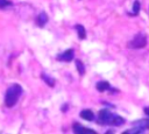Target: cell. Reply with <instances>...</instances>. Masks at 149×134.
Segmentation results:
<instances>
[{
	"label": "cell",
	"instance_id": "277c9868",
	"mask_svg": "<svg viewBox=\"0 0 149 134\" xmlns=\"http://www.w3.org/2000/svg\"><path fill=\"white\" fill-rule=\"evenodd\" d=\"M73 57H74V51H73V49H68V50H65L64 52L59 54V55L57 56V59H58V61H62V62H70V61L73 59Z\"/></svg>",
	"mask_w": 149,
	"mask_h": 134
},
{
	"label": "cell",
	"instance_id": "2e32d148",
	"mask_svg": "<svg viewBox=\"0 0 149 134\" xmlns=\"http://www.w3.org/2000/svg\"><path fill=\"white\" fill-rule=\"evenodd\" d=\"M143 111H144V113H146V114H147V115L149 117V107H146V108H144Z\"/></svg>",
	"mask_w": 149,
	"mask_h": 134
},
{
	"label": "cell",
	"instance_id": "8992f818",
	"mask_svg": "<svg viewBox=\"0 0 149 134\" xmlns=\"http://www.w3.org/2000/svg\"><path fill=\"white\" fill-rule=\"evenodd\" d=\"M97 90L99 92H105V91H112V92H115V90H113L111 87V84L106 80H101V82H98L97 85H95Z\"/></svg>",
	"mask_w": 149,
	"mask_h": 134
},
{
	"label": "cell",
	"instance_id": "9a60e30c",
	"mask_svg": "<svg viewBox=\"0 0 149 134\" xmlns=\"http://www.w3.org/2000/svg\"><path fill=\"white\" fill-rule=\"evenodd\" d=\"M139 13H140V2L139 0H135L133 3V12L130 15H137Z\"/></svg>",
	"mask_w": 149,
	"mask_h": 134
},
{
	"label": "cell",
	"instance_id": "3957f363",
	"mask_svg": "<svg viewBox=\"0 0 149 134\" xmlns=\"http://www.w3.org/2000/svg\"><path fill=\"white\" fill-rule=\"evenodd\" d=\"M146 45H147V36L142 33H139L128 42V48L130 49H142Z\"/></svg>",
	"mask_w": 149,
	"mask_h": 134
},
{
	"label": "cell",
	"instance_id": "e0dca14e",
	"mask_svg": "<svg viewBox=\"0 0 149 134\" xmlns=\"http://www.w3.org/2000/svg\"><path fill=\"white\" fill-rule=\"evenodd\" d=\"M66 110H68V105H66V104H65V105H64V107H63V111H64V112H65V111H66Z\"/></svg>",
	"mask_w": 149,
	"mask_h": 134
},
{
	"label": "cell",
	"instance_id": "ba28073f",
	"mask_svg": "<svg viewBox=\"0 0 149 134\" xmlns=\"http://www.w3.org/2000/svg\"><path fill=\"white\" fill-rule=\"evenodd\" d=\"M80 118L84 119V120H87V121H92V120H94L95 115H94V113H93L91 110L85 108V110H83V111L80 112Z\"/></svg>",
	"mask_w": 149,
	"mask_h": 134
},
{
	"label": "cell",
	"instance_id": "30bf717a",
	"mask_svg": "<svg viewBox=\"0 0 149 134\" xmlns=\"http://www.w3.org/2000/svg\"><path fill=\"white\" fill-rule=\"evenodd\" d=\"M74 28H76L77 34H78V37H79L80 40L86 38V30H85L84 26H81V24H76V26H74Z\"/></svg>",
	"mask_w": 149,
	"mask_h": 134
},
{
	"label": "cell",
	"instance_id": "5b68a950",
	"mask_svg": "<svg viewBox=\"0 0 149 134\" xmlns=\"http://www.w3.org/2000/svg\"><path fill=\"white\" fill-rule=\"evenodd\" d=\"M72 131H73L76 134H84V133H93V134H95V133H97L94 129L83 127V126H81L80 124H78V122H74V124L72 125Z\"/></svg>",
	"mask_w": 149,
	"mask_h": 134
},
{
	"label": "cell",
	"instance_id": "6da1fadb",
	"mask_svg": "<svg viewBox=\"0 0 149 134\" xmlns=\"http://www.w3.org/2000/svg\"><path fill=\"white\" fill-rule=\"evenodd\" d=\"M125 119L118 114L112 113L107 108H102L98 113L97 122L100 125H109V126H121L125 124Z\"/></svg>",
	"mask_w": 149,
	"mask_h": 134
},
{
	"label": "cell",
	"instance_id": "9c48e42d",
	"mask_svg": "<svg viewBox=\"0 0 149 134\" xmlns=\"http://www.w3.org/2000/svg\"><path fill=\"white\" fill-rule=\"evenodd\" d=\"M48 20H49V17H48L47 13H44V12L40 13V14H38V16L36 17L37 26H38V27H44V26H45V23L48 22Z\"/></svg>",
	"mask_w": 149,
	"mask_h": 134
},
{
	"label": "cell",
	"instance_id": "5bb4252c",
	"mask_svg": "<svg viewBox=\"0 0 149 134\" xmlns=\"http://www.w3.org/2000/svg\"><path fill=\"white\" fill-rule=\"evenodd\" d=\"M12 6H13V2L10 0H0V9H6Z\"/></svg>",
	"mask_w": 149,
	"mask_h": 134
},
{
	"label": "cell",
	"instance_id": "4fadbf2b",
	"mask_svg": "<svg viewBox=\"0 0 149 134\" xmlns=\"http://www.w3.org/2000/svg\"><path fill=\"white\" fill-rule=\"evenodd\" d=\"M142 132H144L142 128L134 126V128H130V129L125 131V132H123V134H128V133H133V134H140V133H142Z\"/></svg>",
	"mask_w": 149,
	"mask_h": 134
},
{
	"label": "cell",
	"instance_id": "7a4b0ae2",
	"mask_svg": "<svg viewBox=\"0 0 149 134\" xmlns=\"http://www.w3.org/2000/svg\"><path fill=\"white\" fill-rule=\"evenodd\" d=\"M21 94H22V87H21V85H19V84L10 85L7 89L6 94H5V105L8 108L13 107L17 103L19 98L21 97Z\"/></svg>",
	"mask_w": 149,
	"mask_h": 134
},
{
	"label": "cell",
	"instance_id": "7c38bea8",
	"mask_svg": "<svg viewBox=\"0 0 149 134\" xmlns=\"http://www.w3.org/2000/svg\"><path fill=\"white\" fill-rule=\"evenodd\" d=\"M76 65H77V70H78L79 75L80 76L85 75V66H84V64H83V62L80 59H77L76 61Z\"/></svg>",
	"mask_w": 149,
	"mask_h": 134
},
{
	"label": "cell",
	"instance_id": "8fae6325",
	"mask_svg": "<svg viewBox=\"0 0 149 134\" xmlns=\"http://www.w3.org/2000/svg\"><path fill=\"white\" fill-rule=\"evenodd\" d=\"M41 78H42V80H44V82L47 83L48 86H50V87H54V86H55V79L51 78V77H49L48 75L41 73Z\"/></svg>",
	"mask_w": 149,
	"mask_h": 134
},
{
	"label": "cell",
	"instance_id": "52a82bcc",
	"mask_svg": "<svg viewBox=\"0 0 149 134\" xmlns=\"http://www.w3.org/2000/svg\"><path fill=\"white\" fill-rule=\"evenodd\" d=\"M132 125H133V126H136V127H140V128H142L143 131L149 129V118H147V119H140V120L133 121Z\"/></svg>",
	"mask_w": 149,
	"mask_h": 134
}]
</instances>
